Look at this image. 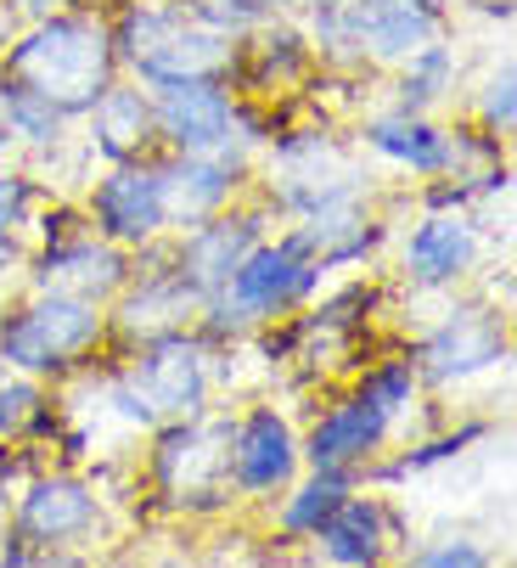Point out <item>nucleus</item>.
Here are the masks:
<instances>
[{"label":"nucleus","instance_id":"1","mask_svg":"<svg viewBox=\"0 0 517 568\" xmlns=\"http://www.w3.org/2000/svg\"><path fill=\"white\" fill-rule=\"evenodd\" d=\"M220 388V349L197 327H175L141 344H108L102 349V417H113L124 434H146L169 417H197Z\"/></svg>","mask_w":517,"mask_h":568},{"label":"nucleus","instance_id":"2","mask_svg":"<svg viewBox=\"0 0 517 568\" xmlns=\"http://www.w3.org/2000/svg\"><path fill=\"white\" fill-rule=\"evenodd\" d=\"M225 439H231V399H214L197 417H169L146 428L135 450L146 518H175L186 529H203L214 518L242 513L225 473Z\"/></svg>","mask_w":517,"mask_h":568},{"label":"nucleus","instance_id":"3","mask_svg":"<svg viewBox=\"0 0 517 568\" xmlns=\"http://www.w3.org/2000/svg\"><path fill=\"white\" fill-rule=\"evenodd\" d=\"M0 73L18 85L51 97L68 119H84L91 102L119 79V51H113V23L108 7H68L51 18L12 23L7 45H0Z\"/></svg>","mask_w":517,"mask_h":568},{"label":"nucleus","instance_id":"4","mask_svg":"<svg viewBox=\"0 0 517 568\" xmlns=\"http://www.w3.org/2000/svg\"><path fill=\"white\" fill-rule=\"evenodd\" d=\"M383 181L372 170V158L355 146L349 124H332L315 113H293L253 164V192L271 203V214L282 225L332 209L343 197H372Z\"/></svg>","mask_w":517,"mask_h":568},{"label":"nucleus","instance_id":"5","mask_svg":"<svg viewBox=\"0 0 517 568\" xmlns=\"http://www.w3.org/2000/svg\"><path fill=\"white\" fill-rule=\"evenodd\" d=\"M326 265L315 260V248L293 231V225H276L253 242V248L236 260V271L225 276L220 293H209L197 304V321L192 327L214 344V349H231L242 344L253 327L265 321H287L298 315L321 287H326Z\"/></svg>","mask_w":517,"mask_h":568},{"label":"nucleus","instance_id":"6","mask_svg":"<svg viewBox=\"0 0 517 568\" xmlns=\"http://www.w3.org/2000/svg\"><path fill=\"white\" fill-rule=\"evenodd\" d=\"M108 23H113L119 73L135 85L158 91L181 85V79H225L231 85L242 40L209 29L192 0H113Z\"/></svg>","mask_w":517,"mask_h":568},{"label":"nucleus","instance_id":"7","mask_svg":"<svg viewBox=\"0 0 517 568\" xmlns=\"http://www.w3.org/2000/svg\"><path fill=\"white\" fill-rule=\"evenodd\" d=\"M7 529L34 551L40 568H73V562H97L124 540V518L113 501L97 490V478L84 467H40L29 484L12 490Z\"/></svg>","mask_w":517,"mask_h":568},{"label":"nucleus","instance_id":"8","mask_svg":"<svg viewBox=\"0 0 517 568\" xmlns=\"http://www.w3.org/2000/svg\"><path fill=\"white\" fill-rule=\"evenodd\" d=\"M108 349V304L40 282H12L0 293V366L62 383Z\"/></svg>","mask_w":517,"mask_h":568},{"label":"nucleus","instance_id":"9","mask_svg":"<svg viewBox=\"0 0 517 568\" xmlns=\"http://www.w3.org/2000/svg\"><path fill=\"white\" fill-rule=\"evenodd\" d=\"M422 388L427 394H456V388H473L478 377L489 372H506L511 361V310L489 304L478 287H462V293H445L439 298V315L416 327L410 338H399Z\"/></svg>","mask_w":517,"mask_h":568},{"label":"nucleus","instance_id":"10","mask_svg":"<svg viewBox=\"0 0 517 568\" xmlns=\"http://www.w3.org/2000/svg\"><path fill=\"white\" fill-rule=\"evenodd\" d=\"M495 236L467 209H410L394 225V276L410 298H445L473 287V276L489 265Z\"/></svg>","mask_w":517,"mask_h":568},{"label":"nucleus","instance_id":"11","mask_svg":"<svg viewBox=\"0 0 517 568\" xmlns=\"http://www.w3.org/2000/svg\"><path fill=\"white\" fill-rule=\"evenodd\" d=\"M298 467H304L298 405H287L282 394H258V399L231 405L225 473H231V490L247 513H258L271 496H282Z\"/></svg>","mask_w":517,"mask_h":568},{"label":"nucleus","instance_id":"12","mask_svg":"<svg viewBox=\"0 0 517 568\" xmlns=\"http://www.w3.org/2000/svg\"><path fill=\"white\" fill-rule=\"evenodd\" d=\"M337 29L355 68L388 73L427 40L456 34V7L450 0H343Z\"/></svg>","mask_w":517,"mask_h":568},{"label":"nucleus","instance_id":"13","mask_svg":"<svg viewBox=\"0 0 517 568\" xmlns=\"http://www.w3.org/2000/svg\"><path fill=\"white\" fill-rule=\"evenodd\" d=\"M253 164H258V152L231 141V135L214 152H152L169 231H186V225L231 209L236 197H247L253 192Z\"/></svg>","mask_w":517,"mask_h":568},{"label":"nucleus","instance_id":"14","mask_svg":"<svg viewBox=\"0 0 517 568\" xmlns=\"http://www.w3.org/2000/svg\"><path fill=\"white\" fill-rule=\"evenodd\" d=\"M410 540V513L399 490H377V484H355L349 496L332 507V518L310 540V562L326 568H383L405 551Z\"/></svg>","mask_w":517,"mask_h":568},{"label":"nucleus","instance_id":"15","mask_svg":"<svg viewBox=\"0 0 517 568\" xmlns=\"http://www.w3.org/2000/svg\"><path fill=\"white\" fill-rule=\"evenodd\" d=\"M197 293L181 282V271L169 265V236L146 242L130 254L124 287L108 298V344H141L158 333H175L197 321Z\"/></svg>","mask_w":517,"mask_h":568},{"label":"nucleus","instance_id":"16","mask_svg":"<svg viewBox=\"0 0 517 568\" xmlns=\"http://www.w3.org/2000/svg\"><path fill=\"white\" fill-rule=\"evenodd\" d=\"M79 214L97 236L119 242L124 254L146 248V242L169 236L163 214V186L152 158H124V164H97V175L79 186Z\"/></svg>","mask_w":517,"mask_h":568},{"label":"nucleus","instance_id":"17","mask_svg":"<svg viewBox=\"0 0 517 568\" xmlns=\"http://www.w3.org/2000/svg\"><path fill=\"white\" fill-rule=\"evenodd\" d=\"M355 146L372 158V170L399 175L405 186L450 175L456 164V135H450V113H405L388 102H372L355 124H349Z\"/></svg>","mask_w":517,"mask_h":568},{"label":"nucleus","instance_id":"18","mask_svg":"<svg viewBox=\"0 0 517 568\" xmlns=\"http://www.w3.org/2000/svg\"><path fill=\"white\" fill-rule=\"evenodd\" d=\"M276 225H282V220L271 214V203L258 197V192H247V197H236L231 209H220V214H209V220H197V225H186V231H169V265L181 271V282H186L197 298H209V293L225 287V276L236 271V260H242L265 231H276Z\"/></svg>","mask_w":517,"mask_h":568},{"label":"nucleus","instance_id":"19","mask_svg":"<svg viewBox=\"0 0 517 568\" xmlns=\"http://www.w3.org/2000/svg\"><path fill=\"white\" fill-rule=\"evenodd\" d=\"M298 434L310 467H343V473H366L394 445V423L349 383L321 388L310 399V417H298Z\"/></svg>","mask_w":517,"mask_h":568},{"label":"nucleus","instance_id":"20","mask_svg":"<svg viewBox=\"0 0 517 568\" xmlns=\"http://www.w3.org/2000/svg\"><path fill=\"white\" fill-rule=\"evenodd\" d=\"M315 73V45L304 34L298 18L271 12L242 45H236V68H231V91L236 97H258V102H293L304 79Z\"/></svg>","mask_w":517,"mask_h":568},{"label":"nucleus","instance_id":"21","mask_svg":"<svg viewBox=\"0 0 517 568\" xmlns=\"http://www.w3.org/2000/svg\"><path fill=\"white\" fill-rule=\"evenodd\" d=\"M124 276H130V254L119 248V242L97 236L91 225H79V231L62 236V242L29 248L18 282H40V287H62V293H79V298L108 304V298L124 287Z\"/></svg>","mask_w":517,"mask_h":568},{"label":"nucleus","instance_id":"22","mask_svg":"<svg viewBox=\"0 0 517 568\" xmlns=\"http://www.w3.org/2000/svg\"><path fill=\"white\" fill-rule=\"evenodd\" d=\"M236 91L225 79H181V85L152 91L158 119V152H214L231 135Z\"/></svg>","mask_w":517,"mask_h":568},{"label":"nucleus","instance_id":"23","mask_svg":"<svg viewBox=\"0 0 517 568\" xmlns=\"http://www.w3.org/2000/svg\"><path fill=\"white\" fill-rule=\"evenodd\" d=\"M349 388H355V394H366V399L377 405V412L394 423V445H399V439L427 434L434 423H445L439 394H427V388H422V377H416V366H410L405 344H388V338H383V344L355 366Z\"/></svg>","mask_w":517,"mask_h":568},{"label":"nucleus","instance_id":"24","mask_svg":"<svg viewBox=\"0 0 517 568\" xmlns=\"http://www.w3.org/2000/svg\"><path fill=\"white\" fill-rule=\"evenodd\" d=\"M79 141L91 146L97 164H124V158H152L158 152V119H152V91L135 79H113V85L91 102L79 119Z\"/></svg>","mask_w":517,"mask_h":568},{"label":"nucleus","instance_id":"25","mask_svg":"<svg viewBox=\"0 0 517 568\" xmlns=\"http://www.w3.org/2000/svg\"><path fill=\"white\" fill-rule=\"evenodd\" d=\"M361 484V473H343V467H298L293 478H287V490L282 496H271L265 507H258L253 518H258V529H265L271 540H282V546H304L310 551V540H315V529L332 518V507L343 501Z\"/></svg>","mask_w":517,"mask_h":568},{"label":"nucleus","instance_id":"26","mask_svg":"<svg viewBox=\"0 0 517 568\" xmlns=\"http://www.w3.org/2000/svg\"><path fill=\"white\" fill-rule=\"evenodd\" d=\"M462 85H467V51L456 34H439L383 73V102L405 113H445L462 97Z\"/></svg>","mask_w":517,"mask_h":568},{"label":"nucleus","instance_id":"27","mask_svg":"<svg viewBox=\"0 0 517 568\" xmlns=\"http://www.w3.org/2000/svg\"><path fill=\"white\" fill-rule=\"evenodd\" d=\"M62 428L57 383L29 377V372H0V439H34L51 445Z\"/></svg>","mask_w":517,"mask_h":568},{"label":"nucleus","instance_id":"28","mask_svg":"<svg viewBox=\"0 0 517 568\" xmlns=\"http://www.w3.org/2000/svg\"><path fill=\"white\" fill-rule=\"evenodd\" d=\"M0 113H7V130H12V141H18V158L51 152V146H62V141L79 130V119H68L51 97L18 85V79H7V73H0Z\"/></svg>","mask_w":517,"mask_h":568},{"label":"nucleus","instance_id":"29","mask_svg":"<svg viewBox=\"0 0 517 568\" xmlns=\"http://www.w3.org/2000/svg\"><path fill=\"white\" fill-rule=\"evenodd\" d=\"M462 91H467V119L484 135H495V141L517 135V62H511L506 45L484 62V73L473 79V85H462Z\"/></svg>","mask_w":517,"mask_h":568},{"label":"nucleus","instance_id":"30","mask_svg":"<svg viewBox=\"0 0 517 568\" xmlns=\"http://www.w3.org/2000/svg\"><path fill=\"white\" fill-rule=\"evenodd\" d=\"M399 562L410 568H495V546L473 529H445V535H427V540H405Z\"/></svg>","mask_w":517,"mask_h":568},{"label":"nucleus","instance_id":"31","mask_svg":"<svg viewBox=\"0 0 517 568\" xmlns=\"http://www.w3.org/2000/svg\"><path fill=\"white\" fill-rule=\"evenodd\" d=\"M40 197H45V186L34 181V170L23 164V158L0 164V225H7V231H23Z\"/></svg>","mask_w":517,"mask_h":568},{"label":"nucleus","instance_id":"32","mask_svg":"<svg viewBox=\"0 0 517 568\" xmlns=\"http://www.w3.org/2000/svg\"><path fill=\"white\" fill-rule=\"evenodd\" d=\"M192 7L203 12V23L209 29H220L225 40H247L258 23H265L276 7L271 0H192Z\"/></svg>","mask_w":517,"mask_h":568},{"label":"nucleus","instance_id":"33","mask_svg":"<svg viewBox=\"0 0 517 568\" xmlns=\"http://www.w3.org/2000/svg\"><path fill=\"white\" fill-rule=\"evenodd\" d=\"M23 260H29V236L0 225V293H7V287L23 276Z\"/></svg>","mask_w":517,"mask_h":568},{"label":"nucleus","instance_id":"34","mask_svg":"<svg viewBox=\"0 0 517 568\" xmlns=\"http://www.w3.org/2000/svg\"><path fill=\"white\" fill-rule=\"evenodd\" d=\"M68 7H91V0H7V12H12L18 23H29V18H51V12H68Z\"/></svg>","mask_w":517,"mask_h":568},{"label":"nucleus","instance_id":"35","mask_svg":"<svg viewBox=\"0 0 517 568\" xmlns=\"http://www.w3.org/2000/svg\"><path fill=\"white\" fill-rule=\"evenodd\" d=\"M282 18H321V12H337L343 0H271Z\"/></svg>","mask_w":517,"mask_h":568},{"label":"nucleus","instance_id":"36","mask_svg":"<svg viewBox=\"0 0 517 568\" xmlns=\"http://www.w3.org/2000/svg\"><path fill=\"white\" fill-rule=\"evenodd\" d=\"M12 158H18V141L7 130V113H0V164H12Z\"/></svg>","mask_w":517,"mask_h":568},{"label":"nucleus","instance_id":"37","mask_svg":"<svg viewBox=\"0 0 517 568\" xmlns=\"http://www.w3.org/2000/svg\"><path fill=\"white\" fill-rule=\"evenodd\" d=\"M12 23H18V18L7 12V0H0V45H7V34H12Z\"/></svg>","mask_w":517,"mask_h":568},{"label":"nucleus","instance_id":"38","mask_svg":"<svg viewBox=\"0 0 517 568\" xmlns=\"http://www.w3.org/2000/svg\"><path fill=\"white\" fill-rule=\"evenodd\" d=\"M7 507H12V490L0 484V529H7Z\"/></svg>","mask_w":517,"mask_h":568},{"label":"nucleus","instance_id":"39","mask_svg":"<svg viewBox=\"0 0 517 568\" xmlns=\"http://www.w3.org/2000/svg\"><path fill=\"white\" fill-rule=\"evenodd\" d=\"M102 7H113V0H102Z\"/></svg>","mask_w":517,"mask_h":568},{"label":"nucleus","instance_id":"40","mask_svg":"<svg viewBox=\"0 0 517 568\" xmlns=\"http://www.w3.org/2000/svg\"><path fill=\"white\" fill-rule=\"evenodd\" d=\"M0 372H7V366H0Z\"/></svg>","mask_w":517,"mask_h":568}]
</instances>
